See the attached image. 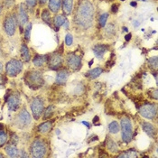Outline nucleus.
<instances>
[{
  "instance_id": "nucleus-39",
  "label": "nucleus",
  "mask_w": 158,
  "mask_h": 158,
  "mask_svg": "<svg viewBox=\"0 0 158 158\" xmlns=\"http://www.w3.org/2000/svg\"><path fill=\"white\" fill-rule=\"evenodd\" d=\"M118 5H113L112 6V12L113 13H116L118 11Z\"/></svg>"
},
{
  "instance_id": "nucleus-9",
  "label": "nucleus",
  "mask_w": 158,
  "mask_h": 158,
  "mask_svg": "<svg viewBox=\"0 0 158 158\" xmlns=\"http://www.w3.org/2000/svg\"><path fill=\"white\" fill-rule=\"evenodd\" d=\"M139 112L142 117L147 119H153L156 116V107L154 104H145L140 107Z\"/></svg>"
},
{
  "instance_id": "nucleus-28",
  "label": "nucleus",
  "mask_w": 158,
  "mask_h": 158,
  "mask_svg": "<svg viewBox=\"0 0 158 158\" xmlns=\"http://www.w3.org/2000/svg\"><path fill=\"white\" fill-rule=\"evenodd\" d=\"M42 18L43 20L46 23V24H49L51 23V14L49 12V10H44L43 13H42Z\"/></svg>"
},
{
  "instance_id": "nucleus-2",
  "label": "nucleus",
  "mask_w": 158,
  "mask_h": 158,
  "mask_svg": "<svg viewBox=\"0 0 158 158\" xmlns=\"http://www.w3.org/2000/svg\"><path fill=\"white\" fill-rule=\"evenodd\" d=\"M24 80H25L26 84L31 89H34L41 88L44 83L42 73L38 71H32V72L28 73L26 74Z\"/></svg>"
},
{
  "instance_id": "nucleus-20",
  "label": "nucleus",
  "mask_w": 158,
  "mask_h": 158,
  "mask_svg": "<svg viewBox=\"0 0 158 158\" xmlns=\"http://www.w3.org/2000/svg\"><path fill=\"white\" fill-rule=\"evenodd\" d=\"M61 0H49V9L52 13H58L61 9Z\"/></svg>"
},
{
  "instance_id": "nucleus-6",
  "label": "nucleus",
  "mask_w": 158,
  "mask_h": 158,
  "mask_svg": "<svg viewBox=\"0 0 158 158\" xmlns=\"http://www.w3.org/2000/svg\"><path fill=\"white\" fill-rule=\"evenodd\" d=\"M31 110H32L34 118L35 119H39L44 110V100L39 97L35 98L31 102Z\"/></svg>"
},
{
  "instance_id": "nucleus-46",
  "label": "nucleus",
  "mask_w": 158,
  "mask_h": 158,
  "mask_svg": "<svg viewBox=\"0 0 158 158\" xmlns=\"http://www.w3.org/2000/svg\"><path fill=\"white\" fill-rule=\"evenodd\" d=\"M83 124H84V125H86V126H88V127H89V125L88 124V122H83Z\"/></svg>"
},
{
  "instance_id": "nucleus-14",
  "label": "nucleus",
  "mask_w": 158,
  "mask_h": 158,
  "mask_svg": "<svg viewBox=\"0 0 158 158\" xmlns=\"http://www.w3.org/2000/svg\"><path fill=\"white\" fill-rule=\"evenodd\" d=\"M53 23L56 28H60L61 25H63L66 29H68L69 27V22L68 20L66 19V17L64 15H56L54 16V19H53Z\"/></svg>"
},
{
  "instance_id": "nucleus-51",
  "label": "nucleus",
  "mask_w": 158,
  "mask_h": 158,
  "mask_svg": "<svg viewBox=\"0 0 158 158\" xmlns=\"http://www.w3.org/2000/svg\"><path fill=\"white\" fill-rule=\"evenodd\" d=\"M122 1H125V0H122Z\"/></svg>"
},
{
  "instance_id": "nucleus-21",
  "label": "nucleus",
  "mask_w": 158,
  "mask_h": 158,
  "mask_svg": "<svg viewBox=\"0 0 158 158\" xmlns=\"http://www.w3.org/2000/svg\"><path fill=\"white\" fill-rule=\"evenodd\" d=\"M48 61V57L46 55H36L35 59L33 60L34 65L36 67H42L44 64H45Z\"/></svg>"
},
{
  "instance_id": "nucleus-7",
  "label": "nucleus",
  "mask_w": 158,
  "mask_h": 158,
  "mask_svg": "<svg viewBox=\"0 0 158 158\" xmlns=\"http://www.w3.org/2000/svg\"><path fill=\"white\" fill-rule=\"evenodd\" d=\"M17 18L15 15H8L6 17L4 22V30L8 36H13L15 34L16 25H17Z\"/></svg>"
},
{
  "instance_id": "nucleus-24",
  "label": "nucleus",
  "mask_w": 158,
  "mask_h": 158,
  "mask_svg": "<svg viewBox=\"0 0 158 158\" xmlns=\"http://www.w3.org/2000/svg\"><path fill=\"white\" fill-rule=\"evenodd\" d=\"M101 73H102V69H100V68H95V69L89 71V73L86 74V76L88 78H89L90 80H94V79L98 78Z\"/></svg>"
},
{
  "instance_id": "nucleus-25",
  "label": "nucleus",
  "mask_w": 158,
  "mask_h": 158,
  "mask_svg": "<svg viewBox=\"0 0 158 158\" xmlns=\"http://www.w3.org/2000/svg\"><path fill=\"white\" fill-rule=\"evenodd\" d=\"M107 148L111 153H118V146L117 145V143H115L110 138L107 140Z\"/></svg>"
},
{
  "instance_id": "nucleus-29",
  "label": "nucleus",
  "mask_w": 158,
  "mask_h": 158,
  "mask_svg": "<svg viewBox=\"0 0 158 158\" xmlns=\"http://www.w3.org/2000/svg\"><path fill=\"white\" fill-rule=\"evenodd\" d=\"M108 18H109V14L108 13H104L100 15L99 17V24L100 26H105V24L108 21Z\"/></svg>"
},
{
  "instance_id": "nucleus-30",
  "label": "nucleus",
  "mask_w": 158,
  "mask_h": 158,
  "mask_svg": "<svg viewBox=\"0 0 158 158\" xmlns=\"http://www.w3.org/2000/svg\"><path fill=\"white\" fill-rule=\"evenodd\" d=\"M149 64H150V66H151L153 69L156 70L158 65L157 57H151V58L149 59Z\"/></svg>"
},
{
  "instance_id": "nucleus-10",
  "label": "nucleus",
  "mask_w": 158,
  "mask_h": 158,
  "mask_svg": "<svg viewBox=\"0 0 158 158\" xmlns=\"http://www.w3.org/2000/svg\"><path fill=\"white\" fill-rule=\"evenodd\" d=\"M67 64L72 70L77 71L81 67V59L75 53H70L67 56Z\"/></svg>"
},
{
  "instance_id": "nucleus-22",
  "label": "nucleus",
  "mask_w": 158,
  "mask_h": 158,
  "mask_svg": "<svg viewBox=\"0 0 158 158\" xmlns=\"http://www.w3.org/2000/svg\"><path fill=\"white\" fill-rule=\"evenodd\" d=\"M52 123L51 121L44 122L38 127V132H40L41 134H46L52 129Z\"/></svg>"
},
{
  "instance_id": "nucleus-44",
  "label": "nucleus",
  "mask_w": 158,
  "mask_h": 158,
  "mask_svg": "<svg viewBox=\"0 0 158 158\" xmlns=\"http://www.w3.org/2000/svg\"><path fill=\"white\" fill-rule=\"evenodd\" d=\"M3 72V64H2V62L0 61V73H2Z\"/></svg>"
},
{
  "instance_id": "nucleus-43",
  "label": "nucleus",
  "mask_w": 158,
  "mask_h": 158,
  "mask_svg": "<svg viewBox=\"0 0 158 158\" xmlns=\"http://www.w3.org/2000/svg\"><path fill=\"white\" fill-rule=\"evenodd\" d=\"M130 39H131V35L129 34V35H127L126 36V40H127V41H129Z\"/></svg>"
},
{
  "instance_id": "nucleus-1",
  "label": "nucleus",
  "mask_w": 158,
  "mask_h": 158,
  "mask_svg": "<svg viewBox=\"0 0 158 158\" xmlns=\"http://www.w3.org/2000/svg\"><path fill=\"white\" fill-rule=\"evenodd\" d=\"M95 9L89 0H80L76 15L75 22L84 29H88L92 25Z\"/></svg>"
},
{
  "instance_id": "nucleus-8",
  "label": "nucleus",
  "mask_w": 158,
  "mask_h": 158,
  "mask_svg": "<svg viewBox=\"0 0 158 158\" xmlns=\"http://www.w3.org/2000/svg\"><path fill=\"white\" fill-rule=\"evenodd\" d=\"M32 123V117L25 109H23L16 117V124L19 127H26Z\"/></svg>"
},
{
  "instance_id": "nucleus-13",
  "label": "nucleus",
  "mask_w": 158,
  "mask_h": 158,
  "mask_svg": "<svg viewBox=\"0 0 158 158\" xmlns=\"http://www.w3.org/2000/svg\"><path fill=\"white\" fill-rule=\"evenodd\" d=\"M6 103H7L9 110L15 111V110H17L20 106V99L16 95H11L7 98Z\"/></svg>"
},
{
  "instance_id": "nucleus-27",
  "label": "nucleus",
  "mask_w": 158,
  "mask_h": 158,
  "mask_svg": "<svg viewBox=\"0 0 158 158\" xmlns=\"http://www.w3.org/2000/svg\"><path fill=\"white\" fill-rule=\"evenodd\" d=\"M118 157H137V154L136 152L134 150H129V151H127L125 153L121 154L120 156H118Z\"/></svg>"
},
{
  "instance_id": "nucleus-18",
  "label": "nucleus",
  "mask_w": 158,
  "mask_h": 158,
  "mask_svg": "<svg viewBox=\"0 0 158 158\" xmlns=\"http://www.w3.org/2000/svg\"><path fill=\"white\" fill-rule=\"evenodd\" d=\"M108 51V47L106 45H103V44H98L96 45L94 48H93V52H94V54L96 55V57L100 59L104 56V54L106 53V52Z\"/></svg>"
},
{
  "instance_id": "nucleus-26",
  "label": "nucleus",
  "mask_w": 158,
  "mask_h": 158,
  "mask_svg": "<svg viewBox=\"0 0 158 158\" xmlns=\"http://www.w3.org/2000/svg\"><path fill=\"white\" fill-rule=\"evenodd\" d=\"M109 130L111 134H117L119 132L120 130V127H119V124L117 121L111 122L109 126Z\"/></svg>"
},
{
  "instance_id": "nucleus-19",
  "label": "nucleus",
  "mask_w": 158,
  "mask_h": 158,
  "mask_svg": "<svg viewBox=\"0 0 158 158\" xmlns=\"http://www.w3.org/2000/svg\"><path fill=\"white\" fill-rule=\"evenodd\" d=\"M142 127H143L144 131L149 136H151V137H155L156 136V128H155V127L152 124H150L148 122H144L142 124Z\"/></svg>"
},
{
  "instance_id": "nucleus-40",
  "label": "nucleus",
  "mask_w": 158,
  "mask_h": 158,
  "mask_svg": "<svg viewBox=\"0 0 158 158\" xmlns=\"http://www.w3.org/2000/svg\"><path fill=\"white\" fill-rule=\"evenodd\" d=\"M4 82H5V80H4V77L1 75V73H0V85H2V84H4Z\"/></svg>"
},
{
  "instance_id": "nucleus-45",
  "label": "nucleus",
  "mask_w": 158,
  "mask_h": 158,
  "mask_svg": "<svg viewBox=\"0 0 158 158\" xmlns=\"http://www.w3.org/2000/svg\"><path fill=\"white\" fill-rule=\"evenodd\" d=\"M2 10H3V7H2V5L0 4V15H1V13H2Z\"/></svg>"
},
{
  "instance_id": "nucleus-5",
  "label": "nucleus",
  "mask_w": 158,
  "mask_h": 158,
  "mask_svg": "<svg viewBox=\"0 0 158 158\" xmlns=\"http://www.w3.org/2000/svg\"><path fill=\"white\" fill-rule=\"evenodd\" d=\"M23 69H24L23 62L18 60H11L6 65V74L10 77H16L18 74L22 73Z\"/></svg>"
},
{
  "instance_id": "nucleus-32",
  "label": "nucleus",
  "mask_w": 158,
  "mask_h": 158,
  "mask_svg": "<svg viewBox=\"0 0 158 158\" xmlns=\"http://www.w3.org/2000/svg\"><path fill=\"white\" fill-rule=\"evenodd\" d=\"M31 30H32V24H27L26 28H25V34H24V36L26 40H29L30 39V35H31Z\"/></svg>"
},
{
  "instance_id": "nucleus-3",
  "label": "nucleus",
  "mask_w": 158,
  "mask_h": 158,
  "mask_svg": "<svg viewBox=\"0 0 158 158\" xmlns=\"http://www.w3.org/2000/svg\"><path fill=\"white\" fill-rule=\"evenodd\" d=\"M30 153L33 157H44L47 153L46 145L40 139L35 140L30 146Z\"/></svg>"
},
{
  "instance_id": "nucleus-41",
  "label": "nucleus",
  "mask_w": 158,
  "mask_h": 158,
  "mask_svg": "<svg viewBox=\"0 0 158 158\" xmlns=\"http://www.w3.org/2000/svg\"><path fill=\"white\" fill-rule=\"evenodd\" d=\"M3 133H5V132H4V127H3L2 124H0V135L3 134Z\"/></svg>"
},
{
  "instance_id": "nucleus-38",
  "label": "nucleus",
  "mask_w": 158,
  "mask_h": 158,
  "mask_svg": "<svg viewBox=\"0 0 158 158\" xmlns=\"http://www.w3.org/2000/svg\"><path fill=\"white\" fill-rule=\"evenodd\" d=\"M151 97H153L155 99H157V89H154V92H153V95H151Z\"/></svg>"
},
{
  "instance_id": "nucleus-37",
  "label": "nucleus",
  "mask_w": 158,
  "mask_h": 158,
  "mask_svg": "<svg viewBox=\"0 0 158 158\" xmlns=\"http://www.w3.org/2000/svg\"><path fill=\"white\" fill-rule=\"evenodd\" d=\"M28 156H29L25 154V152H24V150H22V151L19 152V157H28Z\"/></svg>"
},
{
  "instance_id": "nucleus-16",
  "label": "nucleus",
  "mask_w": 158,
  "mask_h": 158,
  "mask_svg": "<svg viewBox=\"0 0 158 158\" xmlns=\"http://www.w3.org/2000/svg\"><path fill=\"white\" fill-rule=\"evenodd\" d=\"M73 0H62V11L64 15H70L73 12Z\"/></svg>"
},
{
  "instance_id": "nucleus-15",
  "label": "nucleus",
  "mask_w": 158,
  "mask_h": 158,
  "mask_svg": "<svg viewBox=\"0 0 158 158\" xmlns=\"http://www.w3.org/2000/svg\"><path fill=\"white\" fill-rule=\"evenodd\" d=\"M6 155L10 157H19V150L15 144L7 145L6 147Z\"/></svg>"
},
{
  "instance_id": "nucleus-11",
  "label": "nucleus",
  "mask_w": 158,
  "mask_h": 158,
  "mask_svg": "<svg viewBox=\"0 0 158 158\" xmlns=\"http://www.w3.org/2000/svg\"><path fill=\"white\" fill-rule=\"evenodd\" d=\"M49 59V67L52 70L59 69L62 64V57L60 53H53Z\"/></svg>"
},
{
  "instance_id": "nucleus-47",
  "label": "nucleus",
  "mask_w": 158,
  "mask_h": 158,
  "mask_svg": "<svg viewBox=\"0 0 158 158\" xmlns=\"http://www.w3.org/2000/svg\"><path fill=\"white\" fill-rule=\"evenodd\" d=\"M131 6H136V4H135V2H132V3H131Z\"/></svg>"
},
{
  "instance_id": "nucleus-33",
  "label": "nucleus",
  "mask_w": 158,
  "mask_h": 158,
  "mask_svg": "<svg viewBox=\"0 0 158 158\" xmlns=\"http://www.w3.org/2000/svg\"><path fill=\"white\" fill-rule=\"evenodd\" d=\"M7 141V135L3 133L0 135V146H3Z\"/></svg>"
},
{
  "instance_id": "nucleus-34",
  "label": "nucleus",
  "mask_w": 158,
  "mask_h": 158,
  "mask_svg": "<svg viewBox=\"0 0 158 158\" xmlns=\"http://www.w3.org/2000/svg\"><path fill=\"white\" fill-rule=\"evenodd\" d=\"M73 43V37L72 35H70V34H68L66 37H65V44L68 45V46H70V45H72Z\"/></svg>"
},
{
  "instance_id": "nucleus-36",
  "label": "nucleus",
  "mask_w": 158,
  "mask_h": 158,
  "mask_svg": "<svg viewBox=\"0 0 158 158\" xmlns=\"http://www.w3.org/2000/svg\"><path fill=\"white\" fill-rule=\"evenodd\" d=\"M37 0H26V5L29 8H34L36 6Z\"/></svg>"
},
{
  "instance_id": "nucleus-31",
  "label": "nucleus",
  "mask_w": 158,
  "mask_h": 158,
  "mask_svg": "<svg viewBox=\"0 0 158 158\" xmlns=\"http://www.w3.org/2000/svg\"><path fill=\"white\" fill-rule=\"evenodd\" d=\"M53 107L52 106H50L48 107L47 109L45 110H44V118H50L51 117V115L52 114V112H53Z\"/></svg>"
},
{
  "instance_id": "nucleus-50",
  "label": "nucleus",
  "mask_w": 158,
  "mask_h": 158,
  "mask_svg": "<svg viewBox=\"0 0 158 158\" xmlns=\"http://www.w3.org/2000/svg\"><path fill=\"white\" fill-rule=\"evenodd\" d=\"M141 1H146V0H141Z\"/></svg>"
},
{
  "instance_id": "nucleus-35",
  "label": "nucleus",
  "mask_w": 158,
  "mask_h": 158,
  "mask_svg": "<svg viewBox=\"0 0 158 158\" xmlns=\"http://www.w3.org/2000/svg\"><path fill=\"white\" fill-rule=\"evenodd\" d=\"M15 0H5V3H4L5 7L7 8V9L11 8L13 6H14V4H15Z\"/></svg>"
},
{
  "instance_id": "nucleus-12",
  "label": "nucleus",
  "mask_w": 158,
  "mask_h": 158,
  "mask_svg": "<svg viewBox=\"0 0 158 158\" xmlns=\"http://www.w3.org/2000/svg\"><path fill=\"white\" fill-rule=\"evenodd\" d=\"M17 21L19 22V24L21 25V28L24 26V24H27V22H28V15H27L26 9H25L23 4H21L19 6V8H18Z\"/></svg>"
},
{
  "instance_id": "nucleus-23",
  "label": "nucleus",
  "mask_w": 158,
  "mask_h": 158,
  "mask_svg": "<svg viewBox=\"0 0 158 158\" xmlns=\"http://www.w3.org/2000/svg\"><path fill=\"white\" fill-rule=\"evenodd\" d=\"M20 52H21V57L23 58V60L24 61H29L31 59V55H30V51L28 47L25 45V44H22L21 46V50H20Z\"/></svg>"
},
{
  "instance_id": "nucleus-48",
  "label": "nucleus",
  "mask_w": 158,
  "mask_h": 158,
  "mask_svg": "<svg viewBox=\"0 0 158 158\" xmlns=\"http://www.w3.org/2000/svg\"><path fill=\"white\" fill-rule=\"evenodd\" d=\"M98 117H96V118H95V119H93V122L98 121Z\"/></svg>"
},
{
  "instance_id": "nucleus-42",
  "label": "nucleus",
  "mask_w": 158,
  "mask_h": 158,
  "mask_svg": "<svg viewBox=\"0 0 158 158\" xmlns=\"http://www.w3.org/2000/svg\"><path fill=\"white\" fill-rule=\"evenodd\" d=\"M38 1H39V3H40L41 5H44L48 0H38Z\"/></svg>"
},
{
  "instance_id": "nucleus-17",
  "label": "nucleus",
  "mask_w": 158,
  "mask_h": 158,
  "mask_svg": "<svg viewBox=\"0 0 158 158\" xmlns=\"http://www.w3.org/2000/svg\"><path fill=\"white\" fill-rule=\"evenodd\" d=\"M68 77H69V73H68L67 71L63 70V71L59 72V73H57V75H56V83L59 84V85L64 84L67 81Z\"/></svg>"
},
{
  "instance_id": "nucleus-49",
  "label": "nucleus",
  "mask_w": 158,
  "mask_h": 158,
  "mask_svg": "<svg viewBox=\"0 0 158 158\" xmlns=\"http://www.w3.org/2000/svg\"><path fill=\"white\" fill-rule=\"evenodd\" d=\"M0 157H5V156H4V155H2V154H0Z\"/></svg>"
},
{
  "instance_id": "nucleus-4",
  "label": "nucleus",
  "mask_w": 158,
  "mask_h": 158,
  "mask_svg": "<svg viewBox=\"0 0 158 158\" xmlns=\"http://www.w3.org/2000/svg\"><path fill=\"white\" fill-rule=\"evenodd\" d=\"M122 140L125 143H128L133 137V126L129 118H123L121 119Z\"/></svg>"
}]
</instances>
